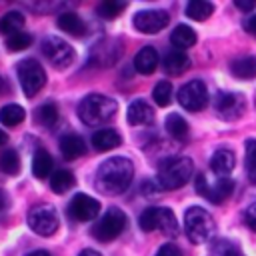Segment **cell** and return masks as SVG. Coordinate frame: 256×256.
<instances>
[{
    "label": "cell",
    "mask_w": 256,
    "mask_h": 256,
    "mask_svg": "<svg viewBox=\"0 0 256 256\" xmlns=\"http://www.w3.org/2000/svg\"><path fill=\"white\" fill-rule=\"evenodd\" d=\"M24 116H26V112L18 104H6L0 108V122L4 126H16L24 120Z\"/></svg>",
    "instance_id": "f546056e"
},
{
    "label": "cell",
    "mask_w": 256,
    "mask_h": 256,
    "mask_svg": "<svg viewBox=\"0 0 256 256\" xmlns=\"http://www.w3.org/2000/svg\"><path fill=\"white\" fill-rule=\"evenodd\" d=\"M126 8V2H110V0H106V2H102L98 8H96V12L104 18V20H112V18H116L122 10Z\"/></svg>",
    "instance_id": "e575fe53"
},
{
    "label": "cell",
    "mask_w": 256,
    "mask_h": 256,
    "mask_svg": "<svg viewBox=\"0 0 256 256\" xmlns=\"http://www.w3.org/2000/svg\"><path fill=\"white\" fill-rule=\"evenodd\" d=\"M34 118H36V122L40 124V126H52L56 120H58V108H56V104L54 102H44V104H40L38 108H36V112H34Z\"/></svg>",
    "instance_id": "f1b7e54d"
},
{
    "label": "cell",
    "mask_w": 256,
    "mask_h": 256,
    "mask_svg": "<svg viewBox=\"0 0 256 256\" xmlns=\"http://www.w3.org/2000/svg\"><path fill=\"white\" fill-rule=\"evenodd\" d=\"M26 256H50L46 250H34V252H30V254H26Z\"/></svg>",
    "instance_id": "ee69618b"
},
{
    "label": "cell",
    "mask_w": 256,
    "mask_h": 256,
    "mask_svg": "<svg viewBox=\"0 0 256 256\" xmlns=\"http://www.w3.org/2000/svg\"><path fill=\"white\" fill-rule=\"evenodd\" d=\"M158 66V52L152 46H144L134 56V70L140 74H152Z\"/></svg>",
    "instance_id": "ac0fdd59"
},
{
    "label": "cell",
    "mask_w": 256,
    "mask_h": 256,
    "mask_svg": "<svg viewBox=\"0 0 256 256\" xmlns=\"http://www.w3.org/2000/svg\"><path fill=\"white\" fill-rule=\"evenodd\" d=\"M192 172H194V164L190 158L186 156L166 158L158 166L156 182L162 190H176V188H182L192 178Z\"/></svg>",
    "instance_id": "7a4b0ae2"
},
{
    "label": "cell",
    "mask_w": 256,
    "mask_h": 256,
    "mask_svg": "<svg viewBox=\"0 0 256 256\" xmlns=\"http://www.w3.org/2000/svg\"><path fill=\"white\" fill-rule=\"evenodd\" d=\"M154 256H182V250H180L176 244L166 242V244H162V246L156 250V254H154Z\"/></svg>",
    "instance_id": "8d00e7d4"
},
{
    "label": "cell",
    "mask_w": 256,
    "mask_h": 256,
    "mask_svg": "<svg viewBox=\"0 0 256 256\" xmlns=\"http://www.w3.org/2000/svg\"><path fill=\"white\" fill-rule=\"evenodd\" d=\"M212 12H214V4H212V2L192 0V2H188V4H186V16H188V18H192V20H198V22H202V20L210 18V16H212Z\"/></svg>",
    "instance_id": "cb8c5ba5"
},
{
    "label": "cell",
    "mask_w": 256,
    "mask_h": 256,
    "mask_svg": "<svg viewBox=\"0 0 256 256\" xmlns=\"http://www.w3.org/2000/svg\"><path fill=\"white\" fill-rule=\"evenodd\" d=\"M126 120H128V124H132V126L150 124V122L154 120V110H152V106H150L146 100L136 98V100H132L130 106H128Z\"/></svg>",
    "instance_id": "9a60e30c"
},
{
    "label": "cell",
    "mask_w": 256,
    "mask_h": 256,
    "mask_svg": "<svg viewBox=\"0 0 256 256\" xmlns=\"http://www.w3.org/2000/svg\"><path fill=\"white\" fill-rule=\"evenodd\" d=\"M6 142V134H4V130H0V146Z\"/></svg>",
    "instance_id": "f6af8a7d"
},
{
    "label": "cell",
    "mask_w": 256,
    "mask_h": 256,
    "mask_svg": "<svg viewBox=\"0 0 256 256\" xmlns=\"http://www.w3.org/2000/svg\"><path fill=\"white\" fill-rule=\"evenodd\" d=\"M214 252H216L218 256H242V252H240V248H238L236 244H232V242H228V240H220V242L216 244V248H214Z\"/></svg>",
    "instance_id": "d590c367"
},
{
    "label": "cell",
    "mask_w": 256,
    "mask_h": 256,
    "mask_svg": "<svg viewBox=\"0 0 256 256\" xmlns=\"http://www.w3.org/2000/svg\"><path fill=\"white\" fill-rule=\"evenodd\" d=\"M30 44H32V36L28 32H16V34H12V36L6 38V48L12 50V52L26 50Z\"/></svg>",
    "instance_id": "836d02e7"
},
{
    "label": "cell",
    "mask_w": 256,
    "mask_h": 256,
    "mask_svg": "<svg viewBox=\"0 0 256 256\" xmlns=\"http://www.w3.org/2000/svg\"><path fill=\"white\" fill-rule=\"evenodd\" d=\"M28 226L38 236H52L58 230V214L48 204L34 206L28 212Z\"/></svg>",
    "instance_id": "30bf717a"
},
{
    "label": "cell",
    "mask_w": 256,
    "mask_h": 256,
    "mask_svg": "<svg viewBox=\"0 0 256 256\" xmlns=\"http://www.w3.org/2000/svg\"><path fill=\"white\" fill-rule=\"evenodd\" d=\"M52 156L44 150V148H38L36 150V154H34V158H32V172H34V176L36 178H46L48 176V172L52 170Z\"/></svg>",
    "instance_id": "d4e9b609"
},
{
    "label": "cell",
    "mask_w": 256,
    "mask_h": 256,
    "mask_svg": "<svg viewBox=\"0 0 256 256\" xmlns=\"http://www.w3.org/2000/svg\"><path fill=\"white\" fill-rule=\"evenodd\" d=\"M184 230L192 244H204L214 236V218L200 206H190L184 214Z\"/></svg>",
    "instance_id": "277c9868"
},
{
    "label": "cell",
    "mask_w": 256,
    "mask_h": 256,
    "mask_svg": "<svg viewBox=\"0 0 256 256\" xmlns=\"http://www.w3.org/2000/svg\"><path fill=\"white\" fill-rule=\"evenodd\" d=\"M214 110L222 120H238L246 110V98L240 92H218L214 98Z\"/></svg>",
    "instance_id": "9c48e42d"
},
{
    "label": "cell",
    "mask_w": 256,
    "mask_h": 256,
    "mask_svg": "<svg viewBox=\"0 0 256 256\" xmlns=\"http://www.w3.org/2000/svg\"><path fill=\"white\" fill-rule=\"evenodd\" d=\"M194 184H196V192L202 194V196H204L206 200H210L212 204L224 202V200L234 192V180L228 178V176H220V178H216V182L210 184L204 174H198L196 180H194Z\"/></svg>",
    "instance_id": "ba28073f"
},
{
    "label": "cell",
    "mask_w": 256,
    "mask_h": 256,
    "mask_svg": "<svg viewBox=\"0 0 256 256\" xmlns=\"http://www.w3.org/2000/svg\"><path fill=\"white\" fill-rule=\"evenodd\" d=\"M120 142H122L120 134L116 130H112V128H102V130H96L92 134V146L98 152H108V150L120 146Z\"/></svg>",
    "instance_id": "d6986e66"
},
{
    "label": "cell",
    "mask_w": 256,
    "mask_h": 256,
    "mask_svg": "<svg viewBox=\"0 0 256 256\" xmlns=\"http://www.w3.org/2000/svg\"><path fill=\"white\" fill-rule=\"evenodd\" d=\"M16 72H18L20 86H22V90H24V94L28 98L36 96L44 88V84H46V72H44V68L36 60H32V58H26V60L18 62Z\"/></svg>",
    "instance_id": "8992f818"
},
{
    "label": "cell",
    "mask_w": 256,
    "mask_h": 256,
    "mask_svg": "<svg viewBox=\"0 0 256 256\" xmlns=\"http://www.w3.org/2000/svg\"><path fill=\"white\" fill-rule=\"evenodd\" d=\"M0 170L4 174H18L20 172V156L16 150L8 148L0 154Z\"/></svg>",
    "instance_id": "4dcf8cb0"
},
{
    "label": "cell",
    "mask_w": 256,
    "mask_h": 256,
    "mask_svg": "<svg viewBox=\"0 0 256 256\" xmlns=\"http://www.w3.org/2000/svg\"><path fill=\"white\" fill-rule=\"evenodd\" d=\"M8 204H10V200H8V194L4 192V190H0V216L8 210Z\"/></svg>",
    "instance_id": "b9f144b4"
},
{
    "label": "cell",
    "mask_w": 256,
    "mask_h": 256,
    "mask_svg": "<svg viewBox=\"0 0 256 256\" xmlns=\"http://www.w3.org/2000/svg\"><path fill=\"white\" fill-rule=\"evenodd\" d=\"M152 98L158 106H168L172 102V84L168 80H160L152 90Z\"/></svg>",
    "instance_id": "1f68e13d"
},
{
    "label": "cell",
    "mask_w": 256,
    "mask_h": 256,
    "mask_svg": "<svg viewBox=\"0 0 256 256\" xmlns=\"http://www.w3.org/2000/svg\"><path fill=\"white\" fill-rule=\"evenodd\" d=\"M242 28H244L248 34L256 36V14H254V16H248V18H244V22H242Z\"/></svg>",
    "instance_id": "f35d334b"
},
{
    "label": "cell",
    "mask_w": 256,
    "mask_h": 256,
    "mask_svg": "<svg viewBox=\"0 0 256 256\" xmlns=\"http://www.w3.org/2000/svg\"><path fill=\"white\" fill-rule=\"evenodd\" d=\"M246 172L252 184H256V138L246 140Z\"/></svg>",
    "instance_id": "d6a6232c"
},
{
    "label": "cell",
    "mask_w": 256,
    "mask_h": 256,
    "mask_svg": "<svg viewBox=\"0 0 256 256\" xmlns=\"http://www.w3.org/2000/svg\"><path fill=\"white\" fill-rule=\"evenodd\" d=\"M234 166H236V156H234V152L228 150V148L216 150V152L212 154V158H210V168H212V172L218 174V176L230 174V172L234 170Z\"/></svg>",
    "instance_id": "e0dca14e"
},
{
    "label": "cell",
    "mask_w": 256,
    "mask_h": 256,
    "mask_svg": "<svg viewBox=\"0 0 256 256\" xmlns=\"http://www.w3.org/2000/svg\"><path fill=\"white\" fill-rule=\"evenodd\" d=\"M56 24H58L60 30H64L66 34H72V36H84V32H86V24L74 12H62L58 16Z\"/></svg>",
    "instance_id": "7402d4cb"
},
{
    "label": "cell",
    "mask_w": 256,
    "mask_h": 256,
    "mask_svg": "<svg viewBox=\"0 0 256 256\" xmlns=\"http://www.w3.org/2000/svg\"><path fill=\"white\" fill-rule=\"evenodd\" d=\"M134 178V164L124 156L104 160L96 170V188L104 194H122Z\"/></svg>",
    "instance_id": "6da1fadb"
},
{
    "label": "cell",
    "mask_w": 256,
    "mask_h": 256,
    "mask_svg": "<svg viewBox=\"0 0 256 256\" xmlns=\"http://www.w3.org/2000/svg\"><path fill=\"white\" fill-rule=\"evenodd\" d=\"M234 4H236V8L242 10V12H250V10L256 8V0H236Z\"/></svg>",
    "instance_id": "ab89813d"
},
{
    "label": "cell",
    "mask_w": 256,
    "mask_h": 256,
    "mask_svg": "<svg viewBox=\"0 0 256 256\" xmlns=\"http://www.w3.org/2000/svg\"><path fill=\"white\" fill-rule=\"evenodd\" d=\"M100 212V202L88 194H76L70 204H68V214L78 220V222H88V220H94Z\"/></svg>",
    "instance_id": "5bb4252c"
},
{
    "label": "cell",
    "mask_w": 256,
    "mask_h": 256,
    "mask_svg": "<svg viewBox=\"0 0 256 256\" xmlns=\"http://www.w3.org/2000/svg\"><path fill=\"white\" fill-rule=\"evenodd\" d=\"M166 130H168V134L172 136V138H176V140H184L186 136H188V122L180 116V114H168L166 116Z\"/></svg>",
    "instance_id": "4316f807"
},
{
    "label": "cell",
    "mask_w": 256,
    "mask_h": 256,
    "mask_svg": "<svg viewBox=\"0 0 256 256\" xmlns=\"http://www.w3.org/2000/svg\"><path fill=\"white\" fill-rule=\"evenodd\" d=\"M50 186H52V190H54L56 194H64V192H68V190L74 186V174H72L70 170L60 168V170H56V172L50 176Z\"/></svg>",
    "instance_id": "484cf974"
},
{
    "label": "cell",
    "mask_w": 256,
    "mask_h": 256,
    "mask_svg": "<svg viewBox=\"0 0 256 256\" xmlns=\"http://www.w3.org/2000/svg\"><path fill=\"white\" fill-rule=\"evenodd\" d=\"M78 256H102L100 252H96V250H90V248H86V250H82Z\"/></svg>",
    "instance_id": "7bdbcfd3"
},
{
    "label": "cell",
    "mask_w": 256,
    "mask_h": 256,
    "mask_svg": "<svg viewBox=\"0 0 256 256\" xmlns=\"http://www.w3.org/2000/svg\"><path fill=\"white\" fill-rule=\"evenodd\" d=\"M60 152L66 160H74V158H78L86 152L84 140L78 134H64L60 138Z\"/></svg>",
    "instance_id": "ffe728a7"
},
{
    "label": "cell",
    "mask_w": 256,
    "mask_h": 256,
    "mask_svg": "<svg viewBox=\"0 0 256 256\" xmlns=\"http://www.w3.org/2000/svg\"><path fill=\"white\" fill-rule=\"evenodd\" d=\"M170 22L168 12L164 10H140L134 14V28L144 34H156L166 28Z\"/></svg>",
    "instance_id": "4fadbf2b"
},
{
    "label": "cell",
    "mask_w": 256,
    "mask_h": 256,
    "mask_svg": "<svg viewBox=\"0 0 256 256\" xmlns=\"http://www.w3.org/2000/svg\"><path fill=\"white\" fill-rule=\"evenodd\" d=\"M22 26H24V16H22L20 12H16V10L6 12V14L0 18V32H2V34L12 36V34L20 32Z\"/></svg>",
    "instance_id": "83f0119b"
},
{
    "label": "cell",
    "mask_w": 256,
    "mask_h": 256,
    "mask_svg": "<svg viewBox=\"0 0 256 256\" xmlns=\"http://www.w3.org/2000/svg\"><path fill=\"white\" fill-rule=\"evenodd\" d=\"M178 102L184 110L198 112L208 104V88L202 80H190L178 90Z\"/></svg>",
    "instance_id": "7c38bea8"
},
{
    "label": "cell",
    "mask_w": 256,
    "mask_h": 256,
    "mask_svg": "<svg viewBox=\"0 0 256 256\" xmlns=\"http://www.w3.org/2000/svg\"><path fill=\"white\" fill-rule=\"evenodd\" d=\"M170 42L174 44L176 50H186L196 44V32L186 24H178L170 34Z\"/></svg>",
    "instance_id": "603a6c76"
},
{
    "label": "cell",
    "mask_w": 256,
    "mask_h": 256,
    "mask_svg": "<svg viewBox=\"0 0 256 256\" xmlns=\"http://www.w3.org/2000/svg\"><path fill=\"white\" fill-rule=\"evenodd\" d=\"M244 222L248 228H252L256 232V202H252L246 210H244Z\"/></svg>",
    "instance_id": "74e56055"
},
{
    "label": "cell",
    "mask_w": 256,
    "mask_h": 256,
    "mask_svg": "<svg viewBox=\"0 0 256 256\" xmlns=\"http://www.w3.org/2000/svg\"><path fill=\"white\" fill-rule=\"evenodd\" d=\"M6 90V82H4V78H0V92H4Z\"/></svg>",
    "instance_id": "bcb514c9"
},
{
    "label": "cell",
    "mask_w": 256,
    "mask_h": 256,
    "mask_svg": "<svg viewBox=\"0 0 256 256\" xmlns=\"http://www.w3.org/2000/svg\"><path fill=\"white\" fill-rule=\"evenodd\" d=\"M158 190H162L158 184H156V186H154L152 182H144V184H142V192H144L146 196H156Z\"/></svg>",
    "instance_id": "60d3db41"
},
{
    "label": "cell",
    "mask_w": 256,
    "mask_h": 256,
    "mask_svg": "<svg viewBox=\"0 0 256 256\" xmlns=\"http://www.w3.org/2000/svg\"><path fill=\"white\" fill-rule=\"evenodd\" d=\"M118 110V104L104 94H88L78 104V118L86 126L106 124Z\"/></svg>",
    "instance_id": "3957f363"
},
{
    "label": "cell",
    "mask_w": 256,
    "mask_h": 256,
    "mask_svg": "<svg viewBox=\"0 0 256 256\" xmlns=\"http://www.w3.org/2000/svg\"><path fill=\"white\" fill-rule=\"evenodd\" d=\"M138 224L144 232H152V230H160L166 236H174L178 234V222L176 216L170 208H158V206H150L146 208L140 218Z\"/></svg>",
    "instance_id": "5b68a950"
},
{
    "label": "cell",
    "mask_w": 256,
    "mask_h": 256,
    "mask_svg": "<svg viewBox=\"0 0 256 256\" xmlns=\"http://www.w3.org/2000/svg\"><path fill=\"white\" fill-rule=\"evenodd\" d=\"M230 72L236 76V78H242V80H250V78H256V56H240L236 60L230 62Z\"/></svg>",
    "instance_id": "44dd1931"
},
{
    "label": "cell",
    "mask_w": 256,
    "mask_h": 256,
    "mask_svg": "<svg viewBox=\"0 0 256 256\" xmlns=\"http://www.w3.org/2000/svg\"><path fill=\"white\" fill-rule=\"evenodd\" d=\"M162 66H164V70L168 74L180 76V74H184L188 70L190 58H188V54L184 50H168L166 56H164V60H162Z\"/></svg>",
    "instance_id": "2e32d148"
},
{
    "label": "cell",
    "mask_w": 256,
    "mask_h": 256,
    "mask_svg": "<svg viewBox=\"0 0 256 256\" xmlns=\"http://www.w3.org/2000/svg\"><path fill=\"white\" fill-rule=\"evenodd\" d=\"M42 52L56 68H68L74 62V48L58 36H46L42 40Z\"/></svg>",
    "instance_id": "8fae6325"
},
{
    "label": "cell",
    "mask_w": 256,
    "mask_h": 256,
    "mask_svg": "<svg viewBox=\"0 0 256 256\" xmlns=\"http://www.w3.org/2000/svg\"><path fill=\"white\" fill-rule=\"evenodd\" d=\"M126 214L120 210V208H110L98 222L96 226L92 228V236L100 242H112L114 238H118L124 228H126Z\"/></svg>",
    "instance_id": "52a82bcc"
}]
</instances>
